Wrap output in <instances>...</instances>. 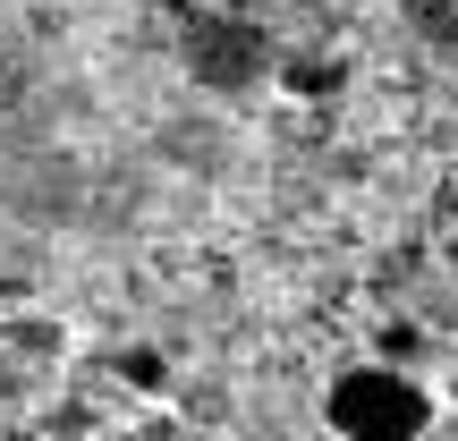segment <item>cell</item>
<instances>
[{
    "label": "cell",
    "instance_id": "cell-2",
    "mask_svg": "<svg viewBox=\"0 0 458 441\" xmlns=\"http://www.w3.org/2000/svg\"><path fill=\"white\" fill-rule=\"evenodd\" d=\"M119 382H128V391H145V399H162L170 391V365H162V348H119Z\"/></svg>",
    "mask_w": 458,
    "mask_h": 441
},
{
    "label": "cell",
    "instance_id": "cell-1",
    "mask_svg": "<svg viewBox=\"0 0 458 441\" xmlns=\"http://www.w3.org/2000/svg\"><path fill=\"white\" fill-rule=\"evenodd\" d=\"M323 425L331 441H425L433 433V391L416 365L357 357L323 382Z\"/></svg>",
    "mask_w": 458,
    "mask_h": 441
}]
</instances>
